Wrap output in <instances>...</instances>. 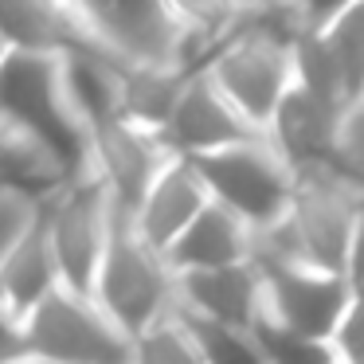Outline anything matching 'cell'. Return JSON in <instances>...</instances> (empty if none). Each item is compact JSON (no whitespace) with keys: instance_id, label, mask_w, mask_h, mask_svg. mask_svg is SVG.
Returning <instances> with one entry per match:
<instances>
[{"instance_id":"6da1fadb","label":"cell","mask_w":364,"mask_h":364,"mask_svg":"<svg viewBox=\"0 0 364 364\" xmlns=\"http://www.w3.org/2000/svg\"><path fill=\"white\" fill-rule=\"evenodd\" d=\"M90 301H95L129 341H134L137 333H145L149 325L165 321L176 306L173 301V274H168L165 259L153 255L149 247L134 235L129 220L118 212H114V220H110V239H106L102 262H98Z\"/></svg>"},{"instance_id":"7a4b0ae2","label":"cell","mask_w":364,"mask_h":364,"mask_svg":"<svg viewBox=\"0 0 364 364\" xmlns=\"http://www.w3.org/2000/svg\"><path fill=\"white\" fill-rule=\"evenodd\" d=\"M188 165L204 184L208 200L231 212L251 235L278 223L294 200V173L274 157V149L259 134L220 153L196 157Z\"/></svg>"},{"instance_id":"3957f363","label":"cell","mask_w":364,"mask_h":364,"mask_svg":"<svg viewBox=\"0 0 364 364\" xmlns=\"http://www.w3.org/2000/svg\"><path fill=\"white\" fill-rule=\"evenodd\" d=\"M110 200L95 176L63 184L48 204H40V228L55 262L59 290L90 298L106 239H110Z\"/></svg>"},{"instance_id":"277c9868","label":"cell","mask_w":364,"mask_h":364,"mask_svg":"<svg viewBox=\"0 0 364 364\" xmlns=\"http://www.w3.org/2000/svg\"><path fill=\"white\" fill-rule=\"evenodd\" d=\"M24 356L43 364H129V337L90 298L55 290L20 321Z\"/></svg>"},{"instance_id":"5b68a950","label":"cell","mask_w":364,"mask_h":364,"mask_svg":"<svg viewBox=\"0 0 364 364\" xmlns=\"http://www.w3.org/2000/svg\"><path fill=\"white\" fill-rule=\"evenodd\" d=\"M262 282V321L286 329L294 337L306 341H329L345 309L353 306L356 286L345 274H329V270H314L301 262H282V259H262V255H247Z\"/></svg>"},{"instance_id":"8992f818","label":"cell","mask_w":364,"mask_h":364,"mask_svg":"<svg viewBox=\"0 0 364 364\" xmlns=\"http://www.w3.org/2000/svg\"><path fill=\"white\" fill-rule=\"evenodd\" d=\"M63 9L98 55L122 67H173L181 32L165 0H63Z\"/></svg>"},{"instance_id":"52a82bcc","label":"cell","mask_w":364,"mask_h":364,"mask_svg":"<svg viewBox=\"0 0 364 364\" xmlns=\"http://www.w3.org/2000/svg\"><path fill=\"white\" fill-rule=\"evenodd\" d=\"M200 75H208V82L228 98V106L255 134H262V126L270 122L274 106L290 90V59H286V48L247 32L239 20L228 40L212 51V59L204 63Z\"/></svg>"},{"instance_id":"ba28073f","label":"cell","mask_w":364,"mask_h":364,"mask_svg":"<svg viewBox=\"0 0 364 364\" xmlns=\"http://www.w3.org/2000/svg\"><path fill=\"white\" fill-rule=\"evenodd\" d=\"M353 106H329L321 98L306 95V90L290 87L282 95V102L274 106V114H270V122L262 126L259 137L274 149V157L294 176L314 173V168H329L341 122H345V114Z\"/></svg>"},{"instance_id":"9c48e42d","label":"cell","mask_w":364,"mask_h":364,"mask_svg":"<svg viewBox=\"0 0 364 364\" xmlns=\"http://www.w3.org/2000/svg\"><path fill=\"white\" fill-rule=\"evenodd\" d=\"M255 137V129L228 106V98L208 82V75H188L176 106L161 129V149L176 161H196Z\"/></svg>"},{"instance_id":"30bf717a","label":"cell","mask_w":364,"mask_h":364,"mask_svg":"<svg viewBox=\"0 0 364 364\" xmlns=\"http://www.w3.org/2000/svg\"><path fill=\"white\" fill-rule=\"evenodd\" d=\"M165 161L168 153L161 149L157 137L137 134L122 122H110V126L90 134V176L102 184L110 208L126 220L141 204L145 188L153 184Z\"/></svg>"},{"instance_id":"8fae6325","label":"cell","mask_w":364,"mask_h":364,"mask_svg":"<svg viewBox=\"0 0 364 364\" xmlns=\"http://www.w3.org/2000/svg\"><path fill=\"white\" fill-rule=\"evenodd\" d=\"M173 309H181V314L243 333H251L262 321V282L251 262L196 270V274H173Z\"/></svg>"},{"instance_id":"7c38bea8","label":"cell","mask_w":364,"mask_h":364,"mask_svg":"<svg viewBox=\"0 0 364 364\" xmlns=\"http://www.w3.org/2000/svg\"><path fill=\"white\" fill-rule=\"evenodd\" d=\"M204 204H208V192H204V184L196 181L192 165L168 157L165 165H161V173L153 176V184L145 188L141 204L134 208L129 228H134V235L141 239L153 255L165 259V251L184 235V228L204 212Z\"/></svg>"},{"instance_id":"4fadbf2b","label":"cell","mask_w":364,"mask_h":364,"mask_svg":"<svg viewBox=\"0 0 364 364\" xmlns=\"http://www.w3.org/2000/svg\"><path fill=\"white\" fill-rule=\"evenodd\" d=\"M0 48L12 55H67L87 48L63 0H0Z\"/></svg>"},{"instance_id":"5bb4252c","label":"cell","mask_w":364,"mask_h":364,"mask_svg":"<svg viewBox=\"0 0 364 364\" xmlns=\"http://www.w3.org/2000/svg\"><path fill=\"white\" fill-rule=\"evenodd\" d=\"M247 255H251V231L231 212H223L220 204L208 200L204 212L165 251V267H168V274H196V270L247 262Z\"/></svg>"},{"instance_id":"9a60e30c","label":"cell","mask_w":364,"mask_h":364,"mask_svg":"<svg viewBox=\"0 0 364 364\" xmlns=\"http://www.w3.org/2000/svg\"><path fill=\"white\" fill-rule=\"evenodd\" d=\"M59 290L55 262H51L48 239L40 228V212H36L32 228L9 247V255L0 259V306L12 321H24L40 301H48Z\"/></svg>"},{"instance_id":"2e32d148","label":"cell","mask_w":364,"mask_h":364,"mask_svg":"<svg viewBox=\"0 0 364 364\" xmlns=\"http://www.w3.org/2000/svg\"><path fill=\"white\" fill-rule=\"evenodd\" d=\"M188 75L173 67H122L118 75V122L137 134L161 137Z\"/></svg>"},{"instance_id":"e0dca14e","label":"cell","mask_w":364,"mask_h":364,"mask_svg":"<svg viewBox=\"0 0 364 364\" xmlns=\"http://www.w3.org/2000/svg\"><path fill=\"white\" fill-rule=\"evenodd\" d=\"M286 59H290V87L306 90V95L321 98V102H329V106L360 102V98L348 95L345 79H341V67H337V59H333V51H329V43H325L321 32H301L298 40L290 43Z\"/></svg>"},{"instance_id":"ac0fdd59","label":"cell","mask_w":364,"mask_h":364,"mask_svg":"<svg viewBox=\"0 0 364 364\" xmlns=\"http://www.w3.org/2000/svg\"><path fill=\"white\" fill-rule=\"evenodd\" d=\"M173 314L184 321V329H188V337H192V345H196V353L204 364H262L251 333L228 329V325L204 321V317L181 314V309H173Z\"/></svg>"},{"instance_id":"d6986e66","label":"cell","mask_w":364,"mask_h":364,"mask_svg":"<svg viewBox=\"0 0 364 364\" xmlns=\"http://www.w3.org/2000/svg\"><path fill=\"white\" fill-rule=\"evenodd\" d=\"M129 364H204V360H200L184 321L176 314H168L165 321L149 325L145 333H137L129 341Z\"/></svg>"},{"instance_id":"ffe728a7","label":"cell","mask_w":364,"mask_h":364,"mask_svg":"<svg viewBox=\"0 0 364 364\" xmlns=\"http://www.w3.org/2000/svg\"><path fill=\"white\" fill-rule=\"evenodd\" d=\"M165 12L173 16L176 32L208 43H223L243 9L235 0H165Z\"/></svg>"},{"instance_id":"44dd1931","label":"cell","mask_w":364,"mask_h":364,"mask_svg":"<svg viewBox=\"0 0 364 364\" xmlns=\"http://www.w3.org/2000/svg\"><path fill=\"white\" fill-rule=\"evenodd\" d=\"M321 36L329 43L333 59H337L348 95L360 98L364 95V0L356 9H348L345 16H337L329 28H321Z\"/></svg>"},{"instance_id":"7402d4cb","label":"cell","mask_w":364,"mask_h":364,"mask_svg":"<svg viewBox=\"0 0 364 364\" xmlns=\"http://www.w3.org/2000/svg\"><path fill=\"white\" fill-rule=\"evenodd\" d=\"M333 364H360V301L345 309V317L337 321V329L325 341Z\"/></svg>"},{"instance_id":"603a6c76","label":"cell","mask_w":364,"mask_h":364,"mask_svg":"<svg viewBox=\"0 0 364 364\" xmlns=\"http://www.w3.org/2000/svg\"><path fill=\"white\" fill-rule=\"evenodd\" d=\"M290 4L301 16L306 32H321V28H329L337 16H345L348 9H356L360 0H290Z\"/></svg>"},{"instance_id":"cb8c5ba5","label":"cell","mask_w":364,"mask_h":364,"mask_svg":"<svg viewBox=\"0 0 364 364\" xmlns=\"http://www.w3.org/2000/svg\"><path fill=\"white\" fill-rule=\"evenodd\" d=\"M235 4H239V9H262V4H270V0H235Z\"/></svg>"},{"instance_id":"d4e9b609","label":"cell","mask_w":364,"mask_h":364,"mask_svg":"<svg viewBox=\"0 0 364 364\" xmlns=\"http://www.w3.org/2000/svg\"><path fill=\"white\" fill-rule=\"evenodd\" d=\"M9 364H43V360H36V356H16V360H9Z\"/></svg>"},{"instance_id":"484cf974","label":"cell","mask_w":364,"mask_h":364,"mask_svg":"<svg viewBox=\"0 0 364 364\" xmlns=\"http://www.w3.org/2000/svg\"><path fill=\"white\" fill-rule=\"evenodd\" d=\"M4 55H9V51H4V48H0V59H4Z\"/></svg>"}]
</instances>
